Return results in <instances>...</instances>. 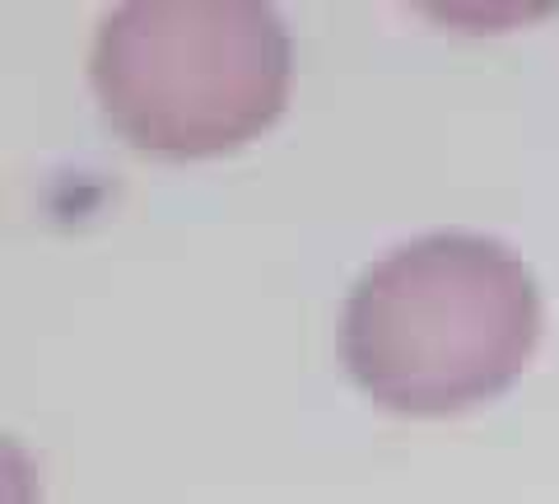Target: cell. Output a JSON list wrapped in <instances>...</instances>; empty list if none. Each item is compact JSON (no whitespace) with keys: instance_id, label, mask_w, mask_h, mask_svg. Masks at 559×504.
I'll list each match as a JSON object with an SVG mask.
<instances>
[{"instance_id":"6da1fadb","label":"cell","mask_w":559,"mask_h":504,"mask_svg":"<svg viewBox=\"0 0 559 504\" xmlns=\"http://www.w3.org/2000/svg\"><path fill=\"white\" fill-rule=\"evenodd\" d=\"M540 341V290L499 238L439 230L382 253L345 294L341 355L373 402L452 415L495 397Z\"/></svg>"},{"instance_id":"7a4b0ae2","label":"cell","mask_w":559,"mask_h":504,"mask_svg":"<svg viewBox=\"0 0 559 504\" xmlns=\"http://www.w3.org/2000/svg\"><path fill=\"white\" fill-rule=\"evenodd\" d=\"M90 80L131 145L205 160L280 117L289 33L261 0H127L98 24Z\"/></svg>"}]
</instances>
